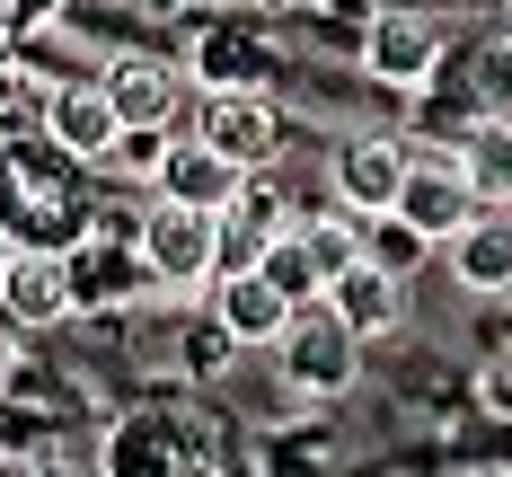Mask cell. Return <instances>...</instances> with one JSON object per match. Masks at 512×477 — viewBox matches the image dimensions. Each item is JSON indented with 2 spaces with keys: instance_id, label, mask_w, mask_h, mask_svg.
Returning a JSON list of instances; mask_svg holds the SVG:
<instances>
[{
  "instance_id": "obj_1",
  "label": "cell",
  "mask_w": 512,
  "mask_h": 477,
  "mask_svg": "<svg viewBox=\"0 0 512 477\" xmlns=\"http://www.w3.org/2000/svg\"><path fill=\"white\" fill-rule=\"evenodd\" d=\"M133 248L151 265L159 292H195V283H221V221L212 212H177V204H151Z\"/></svg>"
},
{
  "instance_id": "obj_2",
  "label": "cell",
  "mask_w": 512,
  "mask_h": 477,
  "mask_svg": "<svg viewBox=\"0 0 512 477\" xmlns=\"http://www.w3.org/2000/svg\"><path fill=\"white\" fill-rule=\"evenodd\" d=\"M283 371H292V389H309V398H336V389H354V371H362V336L327 301H309L283 327Z\"/></svg>"
},
{
  "instance_id": "obj_3",
  "label": "cell",
  "mask_w": 512,
  "mask_h": 477,
  "mask_svg": "<svg viewBox=\"0 0 512 477\" xmlns=\"http://www.w3.org/2000/svg\"><path fill=\"white\" fill-rule=\"evenodd\" d=\"M195 142H212L239 177H265V159L283 151V115H274L265 89H221V98H204V115H195Z\"/></svg>"
},
{
  "instance_id": "obj_4",
  "label": "cell",
  "mask_w": 512,
  "mask_h": 477,
  "mask_svg": "<svg viewBox=\"0 0 512 477\" xmlns=\"http://www.w3.org/2000/svg\"><path fill=\"white\" fill-rule=\"evenodd\" d=\"M477 195H468V177H460V151H407V195H398V221L407 230H424V239H460L468 221H477Z\"/></svg>"
},
{
  "instance_id": "obj_5",
  "label": "cell",
  "mask_w": 512,
  "mask_h": 477,
  "mask_svg": "<svg viewBox=\"0 0 512 477\" xmlns=\"http://www.w3.org/2000/svg\"><path fill=\"white\" fill-rule=\"evenodd\" d=\"M407 195V142H380V133H362L336 151V204L354 212V221H389Z\"/></svg>"
},
{
  "instance_id": "obj_6",
  "label": "cell",
  "mask_w": 512,
  "mask_h": 477,
  "mask_svg": "<svg viewBox=\"0 0 512 477\" xmlns=\"http://www.w3.org/2000/svg\"><path fill=\"white\" fill-rule=\"evenodd\" d=\"M45 142L62 159H106L124 142V115L106 98V80H62V89H53L45 98Z\"/></svg>"
},
{
  "instance_id": "obj_7",
  "label": "cell",
  "mask_w": 512,
  "mask_h": 477,
  "mask_svg": "<svg viewBox=\"0 0 512 477\" xmlns=\"http://www.w3.org/2000/svg\"><path fill=\"white\" fill-rule=\"evenodd\" d=\"M362 62H371V80H389V89H424V80L442 71V27L415 18V9H380L371 36H362Z\"/></svg>"
},
{
  "instance_id": "obj_8",
  "label": "cell",
  "mask_w": 512,
  "mask_h": 477,
  "mask_svg": "<svg viewBox=\"0 0 512 477\" xmlns=\"http://www.w3.org/2000/svg\"><path fill=\"white\" fill-rule=\"evenodd\" d=\"M0 310L18 318V327H62V318L80 310L71 257H62V248H18V265L0 274Z\"/></svg>"
},
{
  "instance_id": "obj_9",
  "label": "cell",
  "mask_w": 512,
  "mask_h": 477,
  "mask_svg": "<svg viewBox=\"0 0 512 477\" xmlns=\"http://www.w3.org/2000/svg\"><path fill=\"white\" fill-rule=\"evenodd\" d=\"M239 186L248 177L212 151V142H168V159H159V204H177V212H212L221 221V212L239 204Z\"/></svg>"
},
{
  "instance_id": "obj_10",
  "label": "cell",
  "mask_w": 512,
  "mask_h": 477,
  "mask_svg": "<svg viewBox=\"0 0 512 477\" xmlns=\"http://www.w3.org/2000/svg\"><path fill=\"white\" fill-rule=\"evenodd\" d=\"M283 230H292V221H283V186H274V177H248L239 204L221 212V274H256V257H265Z\"/></svg>"
},
{
  "instance_id": "obj_11",
  "label": "cell",
  "mask_w": 512,
  "mask_h": 477,
  "mask_svg": "<svg viewBox=\"0 0 512 477\" xmlns=\"http://www.w3.org/2000/svg\"><path fill=\"white\" fill-rule=\"evenodd\" d=\"M212 318L230 327V345H283L292 301H283L265 274H221V283H212Z\"/></svg>"
},
{
  "instance_id": "obj_12",
  "label": "cell",
  "mask_w": 512,
  "mask_h": 477,
  "mask_svg": "<svg viewBox=\"0 0 512 477\" xmlns=\"http://www.w3.org/2000/svg\"><path fill=\"white\" fill-rule=\"evenodd\" d=\"M62 257H71V292H80V310H106V301H124V292L151 283L142 248H115V239H89V230H80V248H62Z\"/></svg>"
},
{
  "instance_id": "obj_13",
  "label": "cell",
  "mask_w": 512,
  "mask_h": 477,
  "mask_svg": "<svg viewBox=\"0 0 512 477\" xmlns=\"http://www.w3.org/2000/svg\"><path fill=\"white\" fill-rule=\"evenodd\" d=\"M106 98H115V115H124V133H168V115H177V71L133 53V62L106 71Z\"/></svg>"
},
{
  "instance_id": "obj_14",
  "label": "cell",
  "mask_w": 512,
  "mask_h": 477,
  "mask_svg": "<svg viewBox=\"0 0 512 477\" xmlns=\"http://www.w3.org/2000/svg\"><path fill=\"white\" fill-rule=\"evenodd\" d=\"M327 310L371 345V336H389V327L407 318V283H389L380 265H354V274H336V283H327Z\"/></svg>"
},
{
  "instance_id": "obj_15",
  "label": "cell",
  "mask_w": 512,
  "mask_h": 477,
  "mask_svg": "<svg viewBox=\"0 0 512 477\" xmlns=\"http://www.w3.org/2000/svg\"><path fill=\"white\" fill-rule=\"evenodd\" d=\"M460 177H468V195H477V204L512 212V115H477V124H468Z\"/></svg>"
},
{
  "instance_id": "obj_16",
  "label": "cell",
  "mask_w": 512,
  "mask_h": 477,
  "mask_svg": "<svg viewBox=\"0 0 512 477\" xmlns=\"http://www.w3.org/2000/svg\"><path fill=\"white\" fill-rule=\"evenodd\" d=\"M451 265L468 292H512V212H477L451 239Z\"/></svg>"
},
{
  "instance_id": "obj_17",
  "label": "cell",
  "mask_w": 512,
  "mask_h": 477,
  "mask_svg": "<svg viewBox=\"0 0 512 477\" xmlns=\"http://www.w3.org/2000/svg\"><path fill=\"white\" fill-rule=\"evenodd\" d=\"M106 477H186V460H177V442H168L159 424H115Z\"/></svg>"
},
{
  "instance_id": "obj_18",
  "label": "cell",
  "mask_w": 512,
  "mask_h": 477,
  "mask_svg": "<svg viewBox=\"0 0 512 477\" xmlns=\"http://www.w3.org/2000/svg\"><path fill=\"white\" fill-rule=\"evenodd\" d=\"M301 230V248H309V265L336 283V274H354L362 265V221L354 212H309V221H292Z\"/></svg>"
},
{
  "instance_id": "obj_19",
  "label": "cell",
  "mask_w": 512,
  "mask_h": 477,
  "mask_svg": "<svg viewBox=\"0 0 512 477\" xmlns=\"http://www.w3.org/2000/svg\"><path fill=\"white\" fill-rule=\"evenodd\" d=\"M256 274H265V283H274V292H283V301H292V310H309V301H327V274H318V265H309V248H301V230H283V239H274V248H265V257H256Z\"/></svg>"
},
{
  "instance_id": "obj_20",
  "label": "cell",
  "mask_w": 512,
  "mask_h": 477,
  "mask_svg": "<svg viewBox=\"0 0 512 477\" xmlns=\"http://www.w3.org/2000/svg\"><path fill=\"white\" fill-rule=\"evenodd\" d=\"M424 257H433V239H424V230H407L398 212H389V221H362V265H380L389 283H407Z\"/></svg>"
},
{
  "instance_id": "obj_21",
  "label": "cell",
  "mask_w": 512,
  "mask_h": 477,
  "mask_svg": "<svg viewBox=\"0 0 512 477\" xmlns=\"http://www.w3.org/2000/svg\"><path fill=\"white\" fill-rule=\"evenodd\" d=\"M195 62H204V89H212V98H221V89H256V53L239 45V36H212Z\"/></svg>"
},
{
  "instance_id": "obj_22",
  "label": "cell",
  "mask_w": 512,
  "mask_h": 477,
  "mask_svg": "<svg viewBox=\"0 0 512 477\" xmlns=\"http://www.w3.org/2000/svg\"><path fill=\"white\" fill-rule=\"evenodd\" d=\"M45 98H53V89H36V80L9 62V71H0V133H18V124H45Z\"/></svg>"
},
{
  "instance_id": "obj_23",
  "label": "cell",
  "mask_w": 512,
  "mask_h": 477,
  "mask_svg": "<svg viewBox=\"0 0 512 477\" xmlns=\"http://www.w3.org/2000/svg\"><path fill=\"white\" fill-rule=\"evenodd\" d=\"M159 159H168V133H124V142L106 151V168H124V177H151V186H159Z\"/></svg>"
},
{
  "instance_id": "obj_24",
  "label": "cell",
  "mask_w": 512,
  "mask_h": 477,
  "mask_svg": "<svg viewBox=\"0 0 512 477\" xmlns=\"http://www.w3.org/2000/svg\"><path fill=\"white\" fill-rule=\"evenodd\" d=\"M221 354H230V327H221V318H204V327L186 336V363H195V371H212Z\"/></svg>"
},
{
  "instance_id": "obj_25",
  "label": "cell",
  "mask_w": 512,
  "mask_h": 477,
  "mask_svg": "<svg viewBox=\"0 0 512 477\" xmlns=\"http://www.w3.org/2000/svg\"><path fill=\"white\" fill-rule=\"evenodd\" d=\"M27 477H106V469H89L80 451H36V460H27Z\"/></svg>"
},
{
  "instance_id": "obj_26",
  "label": "cell",
  "mask_w": 512,
  "mask_h": 477,
  "mask_svg": "<svg viewBox=\"0 0 512 477\" xmlns=\"http://www.w3.org/2000/svg\"><path fill=\"white\" fill-rule=\"evenodd\" d=\"M486 407H504V416H512V354L486 371Z\"/></svg>"
},
{
  "instance_id": "obj_27",
  "label": "cell",
  "mask_w": 512,
  "mask_h": 477,
  "mask_svg": "<svg viewBox=\"0 0 512 477\" xmlns=\"http://www.w3.org/2000/svg\"><path fill=\"white\" fill-rule=\"evenodd\" d=\"M62 0H9V27H36V18H53Z\"/></svg>"
},
{
  "instance_id": "obj_28",
  "label": "cell",
  "mask_w": 512,
  "mask_h": 477,
  "mask_svg": "<svg viewBox=\"0 0 512 477\" xmlns=\"http://www.w3.org/2000/svg\"><path fill=\"white\" fill-rule=\"evenodd\" d=\"M9 45H18V27H9V9H0V71H9Z\"/></svg>"
},
{
  "instance_id": "obj_29",
  "label": "cell",
  "mask_w": 512,
  "mask_h": 477,
  "mask_svg": "<svg viewBox=\"0 0 512 477\" xmlns=\"http://www.w3.org/2000/svg\"><path fill=\"white\" fill-rule=\"evenodd\" d=\"M9 265H18V239H9V221H0V274H9Z\"/></svg>"
},
{
  "instance_id": "obj_30",
  "label": "cell",
  "mask_w": 512,
  "mask_h": 477,
  "mask_svg": "<svg viewBox=\"0 0 512 477\" xmlns=\"http://www.w3.org/2000/svg\"><path fill=\"white\" fill-rule=\"evenodd\" d=\"M0 477H27V469H0Z\"/></svg>"
}]
</instances>
